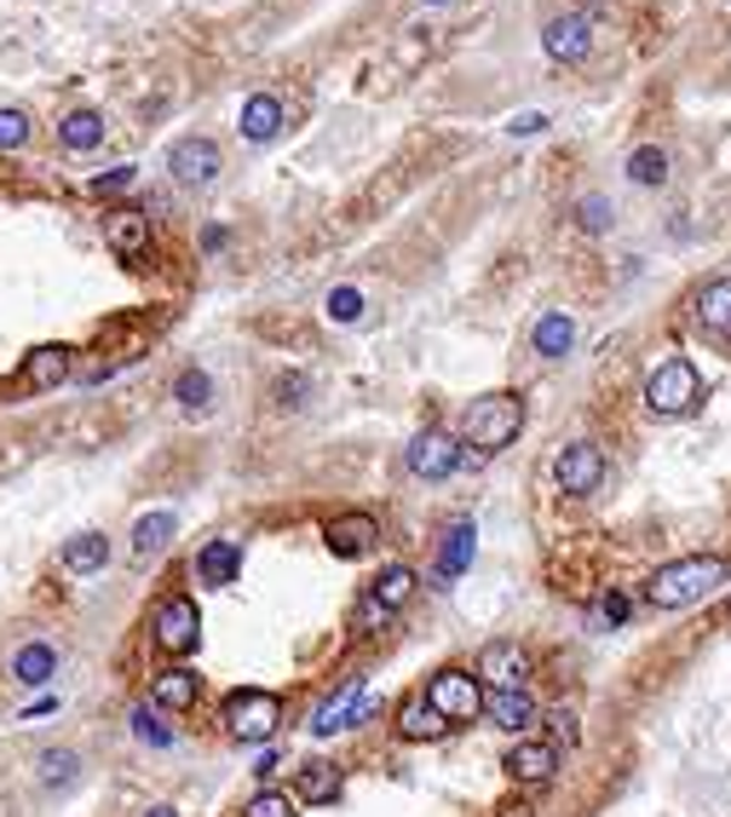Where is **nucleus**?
<instances>
[{
	"label": "nucleus",
	"instance_id": "obj_38",
	"mask_svg": "<svg viewBox=\"0 0 731 817\" xmlns=\"http://www.w3.org/2000/svg\"><path fill=\"white\" fill-rule=\"evenodd\" d=\"M243 817H294V800L277 795V789H259V795L243 806Z\"/></svg>",
	"mask_w": 731,
	"mask_h": 817
},
{
	"label": "nucleus",
	"instance_id": "obj_37",
	"mask_svg": "<svg viewBox=\"0 0 731 817\" xmlns=\"http://www.w3.org/2000/svg\"><path fill=\"white\" fill-rule=\"evenodd\" d=\"M132 179H139V167H110V174L87 179V196H92V201H105V196H121V190H132Z\"/></svg>",
	"mask_w": 731,
	"mask_h": 817
},
{
	"label": "nucleus",
	"instance_id": "obj_9",
	"mask_svg": "<svg viewBox=\"0 0 731 817\" xmlns=\"http://www.w3.org/2000/svg\"><path fill=\"white\" fill-rule=\"evenodd\" d=\"M168 174H174V185H185V190H208V185L219 179V145H214V139H179V145L168 150Z\"/></svg>",
	"mask_w": 731,
	"mask_h": 817
},
{
	"label": "nucleus",
	"instance_id": "obj_6",
	"mask_svg": "<svg viewBox=\"0 0 731 817\" xmlns=\"http://www.w3.org/2000/svg\"><path fill=\"white\" fill-rule=\"evenodd\" d=\"M283 726V702L271 691H237V697H225V731L237 737V742H265Z\"/></svg>",
	"mask_w": 731,
	"mask_h": 817
},
{
	"label": "nucleus",
	"instance_id": "obj_1",
	"mask_svg": "<svg viewBox=\"0 0 731 817\" xmlns=\"http://www.w3.org/2000/svg\"><path fill=\"white\" fill-rule=\"evenodd\" d=\"M725 559H714V553H691V559H674V564H662L651 582H645V599L656 604V610H685V604H697V599H709L720 582H725Z\"/></svg>",
	"mask_w": 731,
	"mask_h": 817
},
{
	"label": "nucleus",
	"instance_id": "obj_41",
	"mask_svg": "<svg viewBox=\"0 0 731 817\" xmlns=\"http://www.w3.org/2000/svg\"><path fill=\"white\" fill-rule=\"evenodd\" d=\"M582 225H587V230H605V225H611V208H605L600 196H587V201H582Z\"/></svg>",
	"mask_w": 731,
	"mask_h": 817
},
{
	"label": "nucleus",
	"instance_id": "obj_14",
	"mask_svg": "<svg viewBox=\"0 0 731 817\" xmlns=\"http://www.w3.org/2000/svg\"><path fill=\"white\" fill-rule=\"evenodd\" d=\"M105 248L116 259H145L150 254V214L139 208H110L105 214Z\"/></svg>",
	"mask_w": 731,
	"mask_h": 817
},
{
	"label": "nucleus",
	"instance_id": "obj_50",
	"mask_svg": "<svg viewBox=\"0 0 731 817\" xmlns=\"http://www.w3.org/2000/svg\"><path fill=\"white\" fill-rule=\"evenodd\" d=\"M725 617H731V610H725Z\"/></svg>",
	"mask_w": 731,
	"mask_h": 817
},
{
	"label": "nucleus",
	"instance_id": "obj_19",
	"mask_svg": "<svg viewBox=\"0 0 731 817\" xmlns=\"http://www.w3.org/2000/svg\"><path fill=\"white\" fill-rule=\"evenodd\" d=\"M502 766H507L513 782H547L559 771V748L553 742H513Z\"/></svg>",
	"mask_w": 731,
	"mask_h": 817
},
{
	"label": "nucleus",
	"instance_id": "obj_7",
	"mask_svg": "<svg viewBox=\"0 0 731 817\" xmlns=\"http://www.w3.org/2000/svg\"><path fill=\"white\" fill-rule=\"evenodd\" d=\"M375 708H381V702H375V691L363 686V679H352L346 691H335V697H328V702H323V708L312 713V731H317V737L352 731V726H363V720H369Z\"/></svg>",
	"mask_w": 731,
	"mask_h": 817
},
{
	"label": "nucleus",
	"instance_id": "obj_20",
	"mask_svg": "<svg viewBox=\"0 0 731 817\" xmlns=\"http://www.w3.org/2000/svg\"><path fill=\"white\" fill-rule=\"evenodd\" d=\"M484 713H490V726H502V731H524L530 720H536V697H530L524 686L484 691Z\"/></svg>",
	"mask_w": 731,
	"mask_h": 817
},
{
	"label": "nucleus",
	"instance_id": "obj_32",
	"mask_svg": "<svg viewBox=\"0 0 731 817\" xmlns=\"http://www.w3.org/2000/svg\"><path fill=\"white\" fill-rule=\"evenodd\" d=\"M628 179L634 185H669V150H656V145L634 150L628 156Z\"/></svg>",
	"mask_w": 731,
	"mask_h": 817
},
{
	"label": "nucleus",
	"instance_id": "obj_23",
	"mask_svg": "<svg viewBox=\"0 0 731 817\" xmlns=\"http://www.w3.org/2000/svg\"><path fill=\"white\" fill-rule=\"evenodd\" d=\"M277 132H283V105H277L271 92H254L248 105H243V139L248 145H271Z\"/></svg>",
	"mask_w": 731,
	"mask_h": 817
},
{
	"label": "nucleus",
	"instance_id": "obj_18",
	"mask_svg": "<svg viewBox=\"0 0 731 817\" xmlns=\"http://www.w3.org/2000/svg\"><path fill=\"white\" fill-rule=\"evenodd\" d=\"M346 789V777L335 760H306L300 777H294V800H306V806H335Z\"/></svg>",
	"mask_w": 731,
	"mask_h": 817
},
{
	"label": "nucleus",
	"instance_id": "obj_39",
	"mask_svg": "<svg viewBox=\"0 0 731 817\" xmlns=\"http://www.w3.org/2000/svg\"><path fill=\"white\" fill-rule=\"evenodd\" d=\"M328 317H335V323H357L363 317V294L357 288H328Z\"/></svg>",
	"mask_w": 731,
	"mask_h": 817
},
{
	"label": "nucleus",
	"instance_id": "obj_22",
	"mask_svg": "<svg viewBox=\"0 0 731 817\" xmlns=\"http://www.w3.org/2000/svg\"><path fill=\"white\" fill-rule=\"evenodd\" d=\"M237 570H243V548H237V541H208V548L196 553V575H202L208 588H230V582H237Z\"/></svg>",
	"mask_w": 731,
	"mask_h": 817
},
{
	"label": "nucleus",
	"instance_id": "obj_25",
	"mask_svg": "<svg viewBox=\"0 0 731 817\" xmlns=\"http://www.w3.org/2000/svg\"><path fill=\"white\" fill-rule=\"evenodd\" d=\"M415 588H421V575H415L409 564H386V570L375 575V588H369V599H375L381 610H404V604L415 599Z\"/></svg>",
	"mask_w": 731,
	"mask_h": 817
},
{
	"label": "nucleus",
	"instance_id": "obj_28",
	"mask_svg": "<svg viewBox=\"0 0 731 817\" xmlns=\"http://www.w3.org/2000/svg\"><path fill=\"white\" fill-rule=\"evenodd\" d=\"M63 564H70L76 575L105 570V564H110V541L98 535V530H87V535H76V541H63Z\"/></svg>",
	"mask_w": 731,
	"mask_h": 817
},
{
	"label": "nucleus",
	"instance_id": "obj_13",
	"mask_svg": "<svg viewBox=\"0 0 731 817\" xmlns=\"http://www.w3.org/2000/svg\"><path fill=\"white\" fill-rule=\"evenodd\" d=\"M323 548L335 553V559H369L381 548V524L369 513H340V519H328Z\"/></svg>",
	"mask_w": 731,
	"mask_h": 817
},
{
	"label": "nucleus",
	"instance_id": "obj_27",
	"mask_svg": "<svg viewBox=\"0 0 731 817\" xmlns=\"http://www.w3.org/2000/svg\"><path fill=\"white\" fill-rule=\"evenodd\" d=\"M473 548H478L473 524H450V535H444V553H438V582H455V575L473 564Z\"/></svg>",
	"mask_w": 731,
	"mask_h": 817
},
{
	"label": "nucleus",
	"instance_id": "obj_36",
	"mask_svg": "<svg viewBox=\"0 0 731 817\" xmlns=\"http://www.w3.org/2000/svg\"><path fill=\"white\" fill-rule=\"evenodd\" d=\"M587 622L593 628H622L628 622V593H600V599H593V610H587Z\"/></svg>",
	"mask_w": 731,
	"mask_h": 817
},
{
	"label": "nucleus",
	"instance_id": "obj_35",
	"mask_svg": "<svg viewBox=\"0 0 731 817\" xmlns=\"http://www.w3.org/2000/svg\"><path fill=\"white\" fill-rule=\"evenodd\" d=\"M132 731H139V742H150V748H174V731L161 726V713L145 702V708H132Z\"/></svg>",
	"mask_w": 731,
	"mask_h": 817
},
{
	"label": "nucleus",
	"instance_id": "obj_5",
	"mask_svg": "<svg viewBox=\"0 0 731 817\" xmlns=\"http://www.w3.org/2000/svg\"><path fill=\"white\" fill-rule=\"evenodd\" d=\"M426 708H438L450 726L455 720H478V713H484V686L467 668H444V673L426 679Z\"/></svg>",
	"mask_w": 731,
	"mask_h": 817
},
{
	"label": "nucleus",
	"instance_id": "obj_4",
	"mask_svg": "<svg viewBox=\"0 0 731 817\" xmlns=\"http://www.w3.org/2000/svg\"><path fill=\"white\" fill-rule=\"evenodd\" d=\"M150 639L161 644L168 657H190L196 651V639H202V617H196V599L185 593H168L156 604V617H150Z\"/></svg>",
	"mask_w": 731,
	"mask_h": 817
},
{
	"label": "nucleus",
	"instance_id": "obj_34",
	"mask_svg": "<svg viewBox=\"0 0 731 817\" xmlns=\"http://www.w3.org/2000/svg\"><path fill=\"white\" fill-rule=\"evenodd\" d=\"M29 132H36V121H29L23 110H12V105H0V150H23Z\"/></svg>",
	"mask_w": 731,
	"mask_h": 817
},
{
	"label": "nucleus",
	"instance_id": "obj_48",
	"mask_svg": "<svg viewBox=\"0 0 731 817\" xmlns=\"http://www.w3.org/2000/svg\"><path fill=\"white\" fill-rule=\"evenodd\" d=\"M502 817H530V806H507V811H502Z\"/></svg>",
	"mask_w": 731,
	"mask_h": 817
},
{
	"label": "nucleus",
	"instance_id": "obj_12",
	"mask_svg": "<svg viewBox=\"0 0 731 817\" xmlns=\"http://www.w3.org/2000/svg\"><path fill=\"white\" fill-rule=\"evenodd\" d=\"M404 461H409L415 479H432V484H438V479H450V472L461 466V437H450V432L432 426V432H421L415 444H409Z\"/></svg>",
	"mask_w": 731,
	"mask_h": 817
},
{
	"label": "nucleus",
	"instance_id": "obj_47",
	"mask_svg": "<svg viewBox=\"0 0 731 817\" xmlns=\"http://www.w3.org/2000/svg\"><path fill=\"white\" fill-rule=\"evenodd\" d=\"M145 817H179V811H174V806H150Z\"/></svg>",
	"mask_w": 731,
	"mask_h": 817
},
{
	"label": "nucleus",
	"instance_id": "obj_24",
	"mask_svg": "<svg viewBox=\"0 0 731 817\" xmlns=\"http://www.w3.org/2000/svg\"><path fill=\"white\" fill-rule=\"evenodd\" d=\"M58 145L63 150H98V145H105V116H98V110H63L58 116Z\"/></svg>",
	"mask_w": 731,
	"mask_h": 817
},
{
	"label": "nucleus",
	"instance_id": "obj_49",
	"mask_svg": "<svg viewBox=\"0 0 731 817\" xmlns=\"http://www.w3.org/2000/svg\"><path fill=\"white\" fill-rule=\"evenodd\" d=\"M426 7H438V0H426Z\"/></svg>",
	"mask_w": 731,
	"mask_h": 817
},
{
	"label": "nucleus",
	"instance_id": "obj_21",
	"mask_svg": "<svg viewBox=\"0 0 731 817\" xmlns=\"http://www.w3.org/2000/svg\"><path fill=\"white\" fill-rule=\"evenodd\" d=\"M450 731V720L438 708H426V697H409L404 708H397V737L404 742H438Z\"/></svg>",
	"mask_w": 731,
	"mask_h": 817
},
{
	"label": "nucleus",
	"instance_id": "obj_43",
	"mask_svg": "<svg viewBox=\"0 0 731 817\" xmlns=\"http://www.w3.org/2000/svg\"><path fill=\"white\" fill-rule=\"evenodd\" d=\"M277 392H283V403H300V392H306V381H300V374H288V381H283Z\"/></svg>",
	"mask_w": 731,
	"mask_h": 817
},
{
	"label": "nucleus",
	"instance_id": "obj_31",
	"mask_svg": "<svg viewBox=\"0 0 731 817\" xmlns=\"http://www.w3.org/2000/svg\"><path fill=\"white\" fill-rule=\"evenodd\" d=\"M168 541H174V513H145L139 524H132V553H139V559L161 553Z\"/></svg>",
	"mask_w": 731,
	"mask_h": 817
},
{
	"label": "nucleus",
	"instance_id": "obj_17",
	"mask_svg": "<svg viewBox=\"0 0 731 817\" xmlns=\"http://www.w3.org/2000/svg\"><path fill=\"white\" fill-rule=\"evenodd\" d=\"M691 312H697V328L725 346V339H731V277H714V283L697 288V305H691Z\"/></svg>",
	"mask_w": 731,
	"mask_h": 817
},
{
	"label": "nucleus",
	"instance_id": "obj_10",
	"mask_svg": "<svg viewBox=\"0 0 731 817\" xmlns=\"http://www.w3.org/2000/svg\"><path fill=\"white\" fill-rule=\"evenodd\" d=\"M524 673H530V657H524V644H513V639L484 644V651H478V668H473V679H478V686H490V691L524 686Z\"/></svg>",
	"mask_w": 731,
	"mask_h": 817
},
{
	"label": "nucleus",
	"instance_id": "obj_30",
	"mask_svg": "<svg viewBox=\"0 0 731 817\" xmlns=\"http://www.w3.org/2000/svg\"><path fill=\"white\" fill-rule=\"evenodd\" d=\"M36 777H41V789H63V782L81 777V755L76 748H47V755L36 760Z\"/></svg>",
	"mask_w": 731,
	"mask_h": 817
},
{
	"label": "nucleus",
	"instance_id": "obj_42",
	"mask_svg": "<svg viewBox=\"0 0 731 817\" xmlns=\"http://www.w3.org/2000/svg\"><path fill=\"white\" fill-rule=\"evenodd\" d=\"M386 617H392V610H381L375 599H363V604H357V628H363V633H375Z\"/></svg>",
	"mask_w": 731,
	"mask_h": 817
},
{
	"label": "nucleus",
	"instance_id": "obj_8",
	"mask_svg": "<svg viewBox=\"0 0 731 817\" xmlns=\"http://www.w3.org/2000/svg\"><path fill=\"white\" fill-rule=\"evenodd\" d=\"M553 479H559L564 495H593V490L605 484V455H600V444H564L559 461H553Z\"/></svg>",
	"mask_w": 731,
	"mask_h": 817
},
{
	"label": "nucleus",
	"instance_id": "obj_45",
	"mask_svg": "<svg viewBox=\"0 0 731 817\" xmlns=\"http://www.w3.org/2000/svg\"><path fill=\"white\" fill-rule=\"evenodd\" d=\"M542 127H547V116H518L513 121V132H542Z\"/></svg>",
	"mask_w": 731,
	"mask_h": 817
},
{
	"label": "nucleus",
	"instance_id": "obj_16",
	"mask_svg": "<svg viewBox=\"0 0 731 817\" xmlns=\"http://www.w3.org/2000/svg\"><path fill=\"white\" fill-rule=\"evenodd\" d=\"M196 697H202V679L190 668H161L150 679V708H161V713H190Z\"/></svg>",
	"mask_w": 731,
	"mask_h": 817
},
{
	"label": "nucleus",
	"instance_id": "obj_11",
	"mask_svg": "<svg viewBox=\"0 0 731 817\" xmlns=\"http://www.w3.org/2000/svg\"><path fill=\"white\" fill-rule=\"evenodd\" d=\"M70 368H76V346H63V339H47V346H36L23 357L18 368V381L29 392H58L63 381H70Z\"/></svg>",
	"mask_w": 731,
	"mask_h": 817
},
{
	"label": "nucleus",
	"instance_id": "obj_29",
	"mask_svg": "<svg viewBox=\"0 0 731 817\" xmlns=\"http://www.w3.org/2000/svg\"><path fill=\"white\" fill-rule=\"evenodd\" d=\"M530 339H536V352H542V357H564V352L576 346V323L564 317V312H547V317L536 323V334H530Z\"/></svg>",
	"mask_w": 731,
	"mask_h": 817
},
{
	"label": "nucleus",
	"instance_id": "obj_3",
	"mask_svg": "<svg viewBox=\"0 0 731 817\" xmlns=\"http://www.w3.org/2000/svg\"><path fill=\"white\" fill-rule=\"evenodd\" d=\"M697 397H703V374H697L685 357H669L662 368H651V381H645V408H651V415L674 421V415H685Z\"/></svg>",
	"mask_w": 731,
	"mask_h": 817
},
{
	"label": "nucleus",
	"instance_id": "obj_26",
	"mask_svg": "<svg viewBox=\"0 0 731 817\" xmlns=\"http://www.w3.org/2000/svg\"><path fill=\"white\" fill-rule=\"evenodd\" d=\"M52 668H58V651H52L47 639H29L23 651L12 657V679H23V686H47Z\"/></svg>",
	"mask_w": 731,
	"mask_h": 817
},
{
	"label": "nucleus",
	"instance_id": "obj_44",
	"mask_svg": "<svg viewBox=\"0 0 731 817\" xmlns=\"http://www.w3.org/2000/svg\"><path fill=\"white\" fill-rule=\"evenodd\" d=\"M277 766H283V760H277V755H271V748H265V755H259V760H254V777H259V782H265V777H271V771H277Z\"/></svg>",
	"mask_w": 731,
	"mask_h": 817
},
{
	"label": "nucleus",
	"instance_id": "obj_15",
	"mask_svg": "<svg viewBox=\"0 0 731 817\" xmlns=\"http://www.w3.org/2000/svg\"><path fill=\"white\" fill-rule=\"evenodd\" d=\"M542 47H547L553 63H582L587 47H593V29H587L582 12H564V18H553V23L542 29Z\"/></svg>",
	"mask_w": 731,
	"mask_h": 817
},
{
	"label": "nucleus",
	"instance_id": "obj_46",
	"mask_svg": "<svg viewBox=\"0 0 731 817\" xmlns=\"http://www.w3.org/2000/svg\"><path fill=\"white\" fill-rule=\"evenodd\" d=\"M202 248H208V254H214V248H225V230H219V225H208V230H202Z\"/></svg>",
	"mask_w": 731,
	"mask_h": 817
},
{
	"label": "nucleus",
	"instance_id": "obj_40",
	"mask_svg": "<svg viewBox=\"0 0 731 817\" xmlns=\"http://www.w3.org/2000/svg\"><path fill=\"white\" fill-rule=\"evenodd\" d=\"M547 742H553V748H559V742L571 748V742H576V713H564V708L547 713Z\"/></svg>",
	"mask_w": 731,
	"mask_h": 817
},
{
	"label": "nucleus",
	"instance_id": "obj_2",
	"mask_svg": "<svg viewBox=\"0 0 731 817\" xmlns=\"http://www.w3.org/2000/svg\"><path fill=\"white\" fill-rule=\"evenodd\" d=\"M518 432H524V397H518V392L473 397V408L461 415V437H467L478 455H502Z\"/></svg>",
	"mask_w": 731,
	"mask_h": 817
},
{
	"label": "nucleus",
	"instance_id": "obj_33",
	"mask_svg": "<svg viewBox=\"0 0 731 817\" xmlns=\"http://www.w3.org/2000/svg\"><path fill=\"white\" fill-rule=\"evenodd\" d=\"M174 397H179V403L190 408V415H202V408L214 403V381H208L202 368H185L179 381H174Z\"/></svg>",
	"mask_w": 731,
	"mask_h": 817
}]
</instances>
